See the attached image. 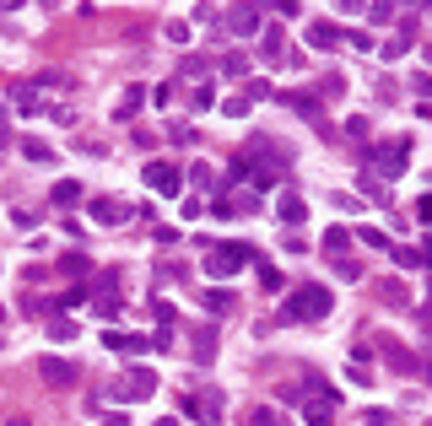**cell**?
<instances>
[{
    "mask_svg": "<svg viewBox=\"0 0 432 426\" xmlns=\"http://www.w3.org/2000/svg\"><path fill=\"white\" fill-rule=\"evenodd\" d=\"M329 303H335V297H329L325 286H297V297L287 303V313H292V319H325Z\"/></svg>",
    "mask_w": 432,
    "mask_h": 426,
    "instance_id": "6da1fadb",
    "label": "cell"
},
{
    "mask_svg": "<svg viewBox=\"0 0 432 426\" xmlns=\"http://www.w3.org/2000/svg\"><path fill=\"white\" fill-rule=\"evenodd\" d=\"M244 259H248V248H244V243H216V254L206 259V270H211V275H232V270H238Z\"/></svg>",
    "mask_w": 432,
    "mask_h": 426,
    "instance_id": "7a4b0ae2",
    "label": "cell"
},
{
    "mask_svg": "<svg viewBox=\"0 0 432 426\" xmlns=\"http://www.w3.org/2000/svg\"><path fill=\"white\" fill-rule=\"evenodd\" d=\"M146 183H151V189H163V195H173V189H179V167L151 162V167H146Z\"/></svg>",
    "mask_w": 432,
    "mask_h": 426,
    "instance_id": "3957f363",
    "label": "cell"
},
{
    "mask_svg": "<svg viewBox=\"0 0 432 426\" xmlns=\"http://www.w3.org/2000/svg\"><path fill=\"white\" fill-rule=\"evenodd\" d=\"M157 388V378L151 372H130V383H119V400H146Z\"/></svg>",
    "mask_w": 432,
    "mask_h": 426,
    "instance_id": "277c9868",
    "label": "cell"
},
{
    "mask_svg": "<svg viewBox=\"0 0 432 426\" xmlns=\"http://www.w3.org/2000/svg\"><path fill=\"white\" fill-rule=\"evenodd\" d=\"M92 216H98L103 227H114V222H124V216H130V205H119V200H98V205H92Z\"/></svg>",
    "mask_w": 432,
    "mask_h": 426,
    "instance_id": "5b68a950",
    "label": "cell"
},
{
    "mask_svg": "<svg viewBox=\"0 0 432 426\" xmlns=\"http://www.w3.org/2000/svg\"><path fill=\"white\" fill-rule=\"evenodd\" d=\"M308 43H313V49H335V43H341V33H335L329 22H313V27H308Z\"/></svg>",
    "mask_w": 432,
    "mask_h": 426,
    "instance_id": "8992f818",
    "label": "cell"
},
{
    "mask_svg": "<svg viewBox=\"0 0 432 426\" xmlns=\"http://www.w3.org/2000/svg\"><path fill=\"white\" fill-rule=\"evenodd\" d=\"M195 416H200V426H222V400L211 394V400H195Z\"/></svg>",
    "mask_w": 432,
    "mask_h": 426,
    "instance_id": "52a82bcc",
    "label": "cell"
},
{
    "mask_svg": "<svg viewBox=\"0 0 432 426\" xmlns=\"http://www.w3.org/2000/svg\"><path fill=\"white\" fill-rule=\"evenodd\" d=\"M303 216H308V205H303V195H281V222H303Z\"/></svg>",
    "mask_w": 432,
    "mask_h": 426,
    "instance_id": "ba28073f",
    "label": "cell"
},
{
    "mask_svg": "<svg viewBox=\"0 0 432 426\" xmlns=\"http://www.w3.org/2000/svg\"><path fill=\"white\" fill-rule=\"evenodd\" d=\"M103 340H108V351H124V356H135V351H141V340H135V335H119V329H108Z\"/></svg>",
    "mask_w": 432,
    "mask_h": 426,
    "instance_id": "9c48e42d",
    "label": "cell"
},
{
    "mask_svg": "<svg viewBox=\"0 0 432 426\" xmlns=\"http://www.w3.org/2000/svg\"><path fill=\"white\" fill-rule=\"evenodd\" d=\"M325 248L335 254V259H341V254L351 248V232H346V227H329V232H325Z\"/></svg>",
    "mask_w": 432,
    "mask_h": 426,
    "instance_id": "30bf717a",
    "label": "cell"
},
{
    "mask_svg": "<svg viewBox=\"0 0 432 426\" xmlns=\"http://www.w3.org/2000/svg\"><path fill=\"white\" fill-rule=\"evenodd\" d=\"M38 372L49 378V383H70V378H76V372H70L65 362H54V356H49V362H38Z\"/></svg>",
    "mask_w": 432,
    "mask_h": 426,
    "instance_id": "8fae6325",
    "label": "cell"
},
{
    "mask_svg": "<svg viewBox=\"0 0 432 426\" xmlns=\"http://www.w3.org/2000/svg\"><path fill=\"white\" fill-rule=\"evenodd\" d=\"M303 421H308V426H329V421H335V416H329V400H313Z\"/></svg>",
    "mask_w": 432,
    "mask_h": 426,
    "instance_id": "7c38bea8",
    "label": "cell"
},
{
    "mask_svg": "<svg viewBox=\"0 0 432 426\" xmlns=\"http://www.w3.org/2000/svg\"><path fill=\"white\" fill-rule=\"evenodd\" d=\"M70 200H82V183L60 178V183H54V205H70Z\"/></svg>",
    "mask_w": 432,
    "mask_h": 426,
    "instance_id": "4fadbf2b",
    "label": "cell"
},
{
    "mask_svg": "<svg viewBox=\"0 0 432 426\" xmlns=\"http://www.w3.org/2000/svg\"><path fill=\"white\" fill-rule=\"evenodd\" d=\"M400 157H405V141L389 146V162H384V173H389V178H400V173H405V162H400Z\"/></svg>",
    "mask_w": 432,
    "mask_h": 426,
    "instance_id": "5bb4252c",
    "label": "cell"
},
{
    "mask_svg": "<svg viewBox=\"0 0 432 426\" xmlns=\"http://www.w3.org/2000/svg\"><path fill=\"white\" fill-rule=\"evenodd\" d=\"M232 27H238V33H248V27H260V11H232Z\"/></svg>",
    "mask_w": 432,
    "mask_h": 426,
    "instance_id": "9a60e30c",
    "label": "cell"
},
{
    "mask_svg": "<svg viewBox=\"0 0 432 426\" xmlns=\"http://www.w3.org/2000/svg\"><path fill=\"white\" fill-rule=\"evenodd\" d=\"M22 151H27L33 162H49V157H54V151H49V146H43V141H27V146H22Z\"/></svg>",
    "mask_w": 432,
    "mask_h": 426,
    "instance_id": "2e32d148",
    "label": "cell"
},
{
    "mask_svg": "<svg viewBox=\"0 0 432 426\" xmlns=\"http://www.w3.org/2000/svg\"><path fill=\"white\" fill-rule=\"evenodd\" d=\"M394 259L405 264V270H416V264H422V254H416V248H394Z\"/></svg>",
    "mask_w": 432,
    "mask_h": 426,
    "instance_id": "e0dca14e",
    "label": "cell"
},
{
    "mask_svg": "<svg viewBox=\"0 0 432 426\" xmlns=\"http://www.w3.org/2000/svg\"><path fill=\"white\" fill-rule=\"evenodd\" d=\"M11 426H27V421H11Z\"/></svg>",
    "mask_w": 432,
    "mask_h": 426,
    "instance_id": "ac0fdd59",
    "label": "cell"
}]
</instances>
